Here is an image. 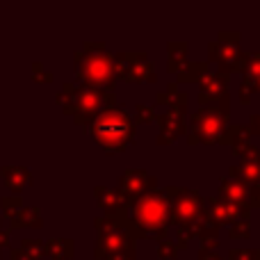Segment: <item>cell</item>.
Instances as JSON below:
<instances>
[{
    "label": "cell",
    "instance_id": "35",
    "mask_svg": "<svg viewBox=\"0 0 260 260\" xmlns=\"http://www.w3.org/2000/svg\"><path fill=\"white\" fill-rule=\"evenodd\" d=\"M253 91H258V94H260V76H258V80H256V85H253Z\"/></svg>",
    "mask_w": 260,
    "mask_h": 260
},
{
    "label": "cell",
    "instance_id": "11",
    "mask_svg": "<svg viewBox=\"0 0 260 260\" xmlns=\"http://www.w3.org/2000/svg\"><path fill=\"white\" fill-rule=\"evenodd\" d=\"M251 210L249 208H240L233 203L224 201L219 197H208L203 199V217L219 229V226H231L235 221H249Z\"/></svg>",
    "mask_w": 260,
    "mask_h": 260
},
{
    "label": "cell",
    "instance_id": "17",
    "mask_svg": "<svg viewBox=\"0 0 260 260\" xmlns=\"http://www.w3.org/2000/svg\"><path fill=\"white\" fill-rule=\"evenodd\" d=\"M187 48H189L187 41H169V44H167V71L178 76V73L187 67L189 64Z\"/></svg>",
    "mask_w": 260,
    "mask_h": 260
},
{
    "label": "cell",
    "instance_id": "32",
    "mask_svg": "<svg viewBox=\"0 0 260 260\" xmlns=\"http://www.w3.org/2000/svg\"><path fill=\"white\" fill-rule=\"evenodd\" d=\"M247 130H249V135H256V137L260 139V112H258V114H251Z\"/></svg>",
    "mask_w": 260,
    "mask_h": 260
},
{
    "label": "cell",
    "instance_id": "3",
    "mask_svg": "<svg viewBox=\"0 0 260 260\" xmlns=\"http://www.w3.org/2000/svg\"><path fill=\"white\" fill-rule=\"evenodd\" d=\"M89 130L94 142L103 148L105 155H117V153L128 151V146L135 142V135H137V126L121 103L103 110L94 119Z\"/></svg>",
    "mask_w": 260,
    "mask_h": 260
},
{
    "label": "cell",
    "instance_id": "15",
    "mask_svg": "<svg viewBox=\"0 0 260 260\" xmlns=\"http://www.w3.org/2000/svg\"><path fill=\"white\" fill-rule=\"evenodd\" d=\"M229 176L242 180L249 187H258L260 185V155L249 157V160H240L238 165H233L229 169Z\"/></svg>",
    "mask_w": 260,
    "mask_h": 260
},
{
    "label": "cell",
    "instance_id": "10",
    "mask_svg": "<svg viewBox=\"0 0 260 260\" xmlns=\"http://www.w3.org/2000/svg\"><path fill=\"white\" fill-rule=\"evenodd\" d=\"M155 187H157V178L153 174H148L146 169H126L117 180V194L121 197L123 206L128 210L144 194H148Z\"/></svg>",
    "mask_w": 260,
    "mask_h": 260
},
{
    "label": "cell",
    "instance_id": "2",
    "mask_svg": "<svg viewBox=\"0 0 260 260\" xmlns=\"http://www.w3.org/2000/svg\"><path fill=\"white\" fill-rule=\"evenodd\" d=\"M112 55L105 48V41H85L82 50L73 55L78 85H87L103 94H114V71H112Z\"/></svg>",
    "mask_w": 260,
    "mask_h": 260
},
{
    "label": "cell",
    "instance_id": "8",
    "mask_svg": "<svg viewBox=\"0 0 260 260\" xmlns=\"http://www.w3.org/2000/svg\"><path fill=\"white\" fill-rule=\"evenodd\" d=\"M112 71L114 80L123 82H155L157 73L155 67L148 62L146 53L137 50V53H114L112 55Z\"/></svg>",
    "mask_w": 260,
    "mask_h": 260
},
{
    "label": "cell",
    "instance_id": "4",
    "mask_svg": "<svg viewBox=\"0 0 260 260\" xmlns=\"http://www.w3.org/2000/svg\"><path fill=\"white\" fill-rule=\"evenodd\" d=\"M57 103L64 114H71L76 126L89 128L103 110L117 105V94H103L87 85L64 82L57 94Z\"/></svg>",
    "mask_w": 260,
    "mask_h": 260
},
{
    "label": "cell",
    "instance_id": "9",
    "mask_svg": "<svg viewBox=\"0 0 260 260\" xmlns=\"http://www.w3.org/2000/svg\"><path fill=\"white\" fill-rule=\"evenodd\" d=\"M240 32L238 30H219L217 32V39L208 44V59L217 62L219 69L233 73L240 67Z\"/></svg>",
    "mask_w": 260,
    "mask_h": 260
},
{
    "label": "cell",
    "instance_id": "30",
    "mask_svg": "<svg viewBox=\"0 0 260 260\" xmlns=\"http://www.w3.org/2000/svg\"><path fill=\"white\" fill-rule=\"evenodd\" d=\"M251 96H253V87H249V85H240V103L242 105H249L251 103Z\"/></svg>",
    "mask_w": 260,
    "mask_h": 260
},
{
    "label": "cell",
    "instance_id": "20",
    "mask_svg": "<svg viewBox=\"0 0 260 260\" xmlns=\"http://www.w3.org/2000/svg\"><path fill=\"white\" fill-rule=\"evenodd\" d=\"M3 176H5V180H7V187L14 189V192L23 189L25 185H30V180H32L30 171L23 169V167H16V169H3Z\"/></svg>",
    "mask_w": 260,
    "mask_h": 260
},
{
    "label": "cell",
    "instance_id": "29",
    "mask_svg": "<svg viewBox=\"0 0 260 260\" xmlns=\"http://www.w3.org/2000/svg\"><path fill=\"white\" fill-rule=\"evenodd\" d=\"M247 206H249V210H251V208H260V185L258 187H249Z\"/></svg>",
    "mask_w": 260,
    "mask_h": 260
},
{
    "label": "cell",
    "instance_id": "23",
    "mask_svg": "<svg viewBox=\"0 0 260 260\" xmlns=\"http://www.w3.org/2000/svg\"><path fill=\"white\" fill-rule=\"evenodd\" d=\"M14 226H32V229H39L41 226V212L39 208H27L21 215H16V221Z\"/></svg>",
    "mask_w": 260,
    "mask_h": 260
},
{
    "label": "cell",
    "instance_id": "5",
    "mask_svg": "<svg viewBox=\"0 0 260 260\" xmlns=\"http://www.w3.org/2000/svg\"><path fill=\"white\" fill-rule=\"evenodd\" d=\"M231 121V99H221L215 105L199 108L187 123V144L189 146H212L224 144V135Z\"/></svg>",
    "mask_w": 260,
    "mask_h": 260
},
{
    "label": "cell",
    "instance_id": "25",
    "mask_svg": "<svg viewBox=\"0 0 260 260\" xmlns=\"http://www.w3.org/2000/svg\"><path fill=\"white\" fill-rule=\"evenodd\" d=\"M229 235L231 240H247L251 238V226H249V221H235L229 226Z\"/></svg>",
    "mask_w": 260,
    "mask_h": 260
},
{
    "label": "cell",
    "instance_id": "7",
    "mask_svg": "<svg viewBox=\"0 0 260 260\" xmlns=\"http://www.w3.org/2000/svg\"><path fill=\"white\" fill-rule=\"evenodd\" d=\"M187 94H176L174 99L169 101L167 110L162 114H157V126H160V133H157L155 142L160 146H167V144H174L178 137H183L187 133Z\"/></svg>",
    "mask_w": 260,
    "mask_h": 260
},
{
    "label": "cell",
    "instance_id": "21",
    "mask_svg": "<svg viewBox=\"0 0 260 260\" xmlns=\"http://www.w3.org/2000/svg\"><path fill=\"white\" fill-rule=\"evenodd\" d=\"M208 71H210V69H208V62H189L187 67L176 76L174 82L176 85H178V82H199Z\"/></svg>",
    "mask_w": 260,
    "mask_h": 260
},
{
    "label": "cell",
    "instance_id": "26",
    "mask_svg": "<svg viewBox=\"0 0 260 260\" xmlns=\"http://www.w3.org/2000/svg\"><path fill=\"white\" fill-rule=\"evenodd\" d=\"M157 258L160 260H176L178 258V247H176V242L162 240V242L157 244Z\"/></svg>",
    "mask_w": 260,
    "mask_h": 260
},
{
    "label": "cell",
    "instance_id": "18",
    "mask_svg": "<svg viewBox=\"0 0 260 260\" xmlns=\"http://www.w3.org/2000/svg\"><path fill=\"white\" fill-rule=\"evenodd\" d=\"M238 71L242 73V82H244V85H249V87L256 85V80L260 76V50H253V53H242Z\"/></svg>",
    "mask_w": 260,
    "mask_h": 260
},
{
    "label": "cell",
    "instance_id": "19",
    "mask_svg": "<svg viewBox=\"0 0 260 260\" xmlns=\"http://www.w3.org/2000/svg\"><path fill=\"white\" fill-rule=\"evenodd\" d=\"M46 253L55 260H71L76 256V244H73V240H64V238L50 240L46 244Z\"/></svg>",
    "mask_w": 260,
    "mask_h": 260
},
{
    "label": "cell",
    "instance_id": "24",
    "mask_svg": "<svg viewBox=\"0 0 260 260\" xmlns=\"http://www.w3.org/2000/svg\"><path fill=\"white\" fill-rule=\"evenodd\" d=\"M176 235H178V242H176L178 251L180 249H189L192 247V240H197V229H194V224L178 226V229H176Z\"/></svg>",
    "mask_w": 260,
    "mask_h": 260
},
{
    "label": "cell",
    "instance_id": "14",
    "mask_svg": "<svg viewBox=\"0 0 260 260\" xmlns=\"http://www.w3.org/2000/svg\"><path fill=\"white\" fill-rule=\"evenodd\" d=\"M219 199L233 203V206L240 208H249L247 199H249V185H244L242 180L231 178V176H224L219 178Z\"/></svg>",
    "mask_w": 260,
    "mask_h": 260
},
{
    "label": "cell",
    "instance_id": "1",
    "mask_svg": "<svg viewBox=\"0 0 260 260\" xmlns=\"http://www.w3.org/2000/svg\"><path fill=\"white\" fill-rule=\"evenodd\" d=\"M128 224L135 240H167L169 231V197L165 187L144 194L128 210Z\"/></svg>",
    "mask_w": 260,
    "mask_h": 260
},
{
    "label": "cell",
    "instance_id": "28",
    "mask_svg": "<svg viewBox=\"0 0 260 260\" xmlns=\"http://www.w3.org/2000/svg\"><path fill=\"white\" fill-rule=\"evenodd\" d=\"M32 78H35L37 82H53V73H50V71H46V69L41 67L39 62L35 64V76H32Z\"/></svg>",
    "mask_w": 260,
    "mask_h": 260
},
{
    "label": "cell",
    "instance_id": "16",
    "mask_svg": "<svg viewBox=\"0 0 260 260\" xmlns=\"http://www.w3.org/2000/svg\"><path fill=\"white\" fill-rule=\"evenodd\" d=\"M94 197H96V206H99L105 215H119V212L128 210V208L123 206L121 197L117 194V189H112V187L96 185V187H94Z\"/></svg>",
    "mask_w": 260,
    "mask_h": 260
},
{
    "label": "cell",
    "instance_id": "22",
    "mask_svg": "<svg viewBox=\"0 0 260 260\" xmlns=\"http://www.w3.org/2000/svg\"><path fill=\"white\" fill-rule=\"evenodd\" d=\"M157 119V112H155V105H146V103H137L135 105V126L137 123H153Z\"/></svg>",
    "mask_w": 260,
    "mask_h": 260
},
{
    "label": "cell",
    "instance_id": "34",
    "mask_svg": "<svg viewBox=\"0 0 260 260\" xmlns=\"http://www.w3.org/2000/svg\"><path fill=\"white\" fill-rule=\"evenodd\" d=\"M199 260H224V258H219L217 253H201L199 251Z\"/></svg>",
    "mask_w": 260,
    "mask_h": 260
},
{
    "label": "cell",
    "instance_id": "33",
    "mask_svg": "<svg viewBox=\"0 0 260 260\" xmlns=\"http://www.w3.org/2000/svg\"><path fill=\"white\" fill-rule=\"evenodd\" d=\"M12 260H37V258L27 256L25 251H14V258H12Z\"/></svg>",
    "mask_w": 260,
    "mask_h": 260
},
{
    "label": "cell",
    "instance_id": "27",
    "mask_svg": "<svg viewBox=\"0 0 260 260\" xmlns=\"http://www.w3.org/2000/svg\"><path fill=\"white\" fill-rule=\"evenodd\" d=\"M229 260H260L258 249H231Z\"/></svg>",
    "mask_w": 260,
    "mask_h": 260
},
{
    "label": "cell",
    "instance_id": "12",
    "mask_svg": "<svg viewBox=\"0 0 260 260\" xmlns=\"http://www.w3.org/2000/svg\"><path fill=\"white\" fill-rule=\"evenodd\" d=\"M229 85H231V73L229 71H224V69H217L215 73L208 71L206 76L199 80V94H197L199 105L206 108V105L219 103L221 99L229 96Z\"/></svg>",
    "mask_w": 260,
    "mask_h": 260
},
{
    "label": "cell",
    "instance_id": "6",
    "mask_svg": "<svg viewBox=\"0 0 260 260\" xmlns=\"http://www.w3.org/2000/svg\"><path fill=\"white\" fill-rule=\"evenodd\" d=\"M169 197V226H189L201 219L203 212V197L197 189L189 187H165Z\"/></svg>",
    "mask_w": 260,
    "mask_h": 260
},
{
    "label": "cell",
    "instance_id": "13",
    "mask_svg": "<svg viewBox=\"0 0 260 260\" xmlns=\"http://www.w3.org/2000/svg\"><path fill=\"white\" fill-rule=\"evenodd\" d=\"M135 235L130 229H117V231H108V233H99L96 238V247H94V258L96 260H108L110 256L119 251L135 247Z\"/></svg>",
    "mask_w": 260,
    "mask_h": 260
},
{
    "label": "cell",
    "instance_id": "31",
    "mask_svg": "<svg viewBox=\"0 0 260 260\" xmlns=\"http://www.w3.org/2000/svg\"><path fill=\"white\" fill-rule=\"evenodd\" d=\"M108 260H137V249H126V251H119L114 256H110Z\"/></svg>",
    "mask_w": 260,
    "mask_h": 260
}]
</instances>
